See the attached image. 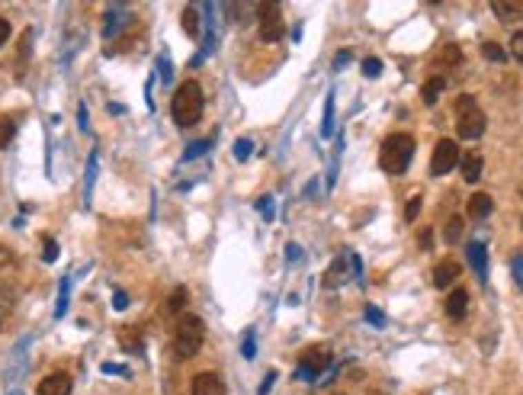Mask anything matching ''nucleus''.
Here are the masks:
<instances>
[{"mask_svg": "<svg viewBox=\"0 0 523 395\" xmlns=\"http://www.w3.org/2000/svg\"><path fill=\"white\" fill-rule=\"evenodd\" d=\"M257 17L267 19V17H280V3H273V0H263V3H257Z\"/></svg>", "mask_w": 523, "mask_h": 395, "instance_id": "nucleus-28", "label": "nucleus"}, {"mask_svg": "<svg viewBox=\"0 0 523 395\" xmlns=\"http://www.w3.org/2000/svg\"><path fill=\"white\" fill-rule=\"evenodd\" d=\"M122 17H125V7H110V10H106V26H103L106 39H112L122 26H125V23H122Z\"/></svg>", "mask_w": 523, "mask_h": 395, "instance_id": "nucleus-19", "label": "nucleus"}, {"mask_svg": "<svg viewBox=\"0 0 523 395\" xmlns=\"http://www.w3.org/2000/svg\"><path fill=\"white\" fill-rule=\"evenodd\" d=\"M366 318H369V321H373V325H382V312H376V309H366Z\"/></svg>", "mask_w": 523, "mask_h": 395, "instance_id": "nucleus-43", "label": "nucleus"}, {"mask_svg": "<svg viewBox=\"0 0 523 395\" xmlns=\"http://www.w3.org/2000/svg\"><path fill=\"white\" fill-rule=\"evenodd\" d=\"M491 10H495V17L501 19V23H517V19H523V0H495Z\"/></svg>", "mask_w": 523, "mask_h": 395, "instance_id": "nucleus-12", "label": "nucleus"}, {"mask_svg": "<svg viewBox=\"0 0 523 395\" xmlns=\"http://www.w3.org/2000/svg\"><path fill=\"white\" fill-rule=\"evenodd\" d=\"M420 247H430V228L427 232H420Z\"/></svg>", "mask_w": 523, "mask_h": 395, "instance_id": "nucleus-48", "label": "nucleus"}, {"mask_svg": "<svg viewBox=\"0 0 523 395\" xmlns=\"http://www.w3.org/2000/svg\"><path fill=\"white\" fill-rule=\"evenodd\" d=\"M414 158V139L408 132H395L389 139L382 141V148H379V164H382L385 174H404L408 164Z\"/></svg>", "mask_w": 523, "mask_h": 395, "instance_id": "nucleus-3", "label": "nucleus"}, {"mask_svg": "<svg viewBox=\"0 0 523 395\" xmlns=\"http://www.w3.org/2000/svg\"><path fill=\"white\" fill-rule=\"evenodd\" d=\"M459 61H462L459 45H443V52H440V65H459Z\"/></svg>", "mask_w": 523, "mask_h": 395, "instance_id": "nucleus-26", "label": "nucleus"}, {"mask_svg": "<svg viewBox=\"0 0 523 395\" xmlns=\"http://www.w3.org/2000/svg\"><path fill=\"white\" fill-rule=\"evenodd\" d=\"M103 373H110V376H125L129 369L119 367V363H103Z\"/></svg>", "mask_w": 523, "mask_h": 395, "instance_id": "nucleus-40", "label": "nucleus"}, {"mask_svg": "<svg viewBox=\"0 0 523 395\" xmlns=\"http://www.w3.org/2000/svg\"><path fill=\"white\" fill-rule=\"evenodd\" d=\"M183 32H187L189 39H196L199 32H203V26H199V10L193 7V3L183 7Z\"/></svg>", "mask_w": 523, "mask_h": 395, "instance_id": "nucleus-18", "label": "nucleus"}, {"mask_svg": "<svg viewBox=\"0 0 523 395\" xmlns=\"http://www.w3.org/2000/svg\"><path fill=\"white\" fill-rule=\"evenodd\" d=\"M459 273H462V267H459L453 257L440 261L437 267H433V286H437V290H449L453 280H459Z\"/></svg>", "mask_w": 523, "mask_h": 395, "instance_id": "nucleus-9", "label": "nucleus"}, {"mask_svg": "<svg viewBox=\"0 0 523 395\" xmlns=\"http://www.w3.org/2000/svg\"><path fill=\"white\" fill-rule=\"evenodd\" d=\"M327 367H331V347H327V344H315V347L302 350L296 379H318Z\"/></svg>", "mask_w": 523, "mask_h": 395, "instance_id": "nucleus-5", "label": "nucleus"}, {"mask_svg": "<svg viewBox=\"0 0 523 395\" xmlns=\"http://www.w3.org/2000/svg\"><path fill=\"white\" fill-rule=\"evenodd\" d=\"M119 341L129 354H141V350H145V344H141V338H139V328H132V325L119 331Z\"/></svg>", "mask_w": 523, "mask_h": 395, "instance_id": "nucleus-20", "label": "nucleus"}, {"mask_svg": "<svg viewBox=\"0 0 523 395\" xmlns=\"http://www.w3.org/2000/svg\"><path fill=\"white\" fill-rule=\"evenodd\" d=\"M363 74L366 77H379L382 74V61H379V58H363Z\"/></svg>", "mask_w": 523, "mask_h": 395, "instance_id": "nucleus-30", "label": "nucleus"}, {"mask_svg": "<svg viewBox=\"0 0 523 395\" xmlns=\"http://www.w3.org/2000/svg\"><path fill=\"white\" fill-rule=\"evenodd\" d=\"M257 354V341H254V334L247 331V338H244V357H254Z\"/></svg>", "mask_w": 523, "mask_h": 395, "instance_id": "nucleus-39", "label": "nucleus"}, {"mask_svg": "<svg viewBox=\"0 0 523 395\" xmlns=\"http://www.w3.org/2000/svg\"><path fill=\"white\" fill-rule=\"evenodd\" d=\"M334 132V97H327L325 106V125H321V135H331Z\"/></svg>", "mask_w": 523, "mask_h": 395, "instance_id": "nucleus-27", "label": "nucleus"}, {"mask_svg": "<svg viewBox=\"0 0 523 395\" xmlns=\"http://www.w3.org/2000/svg\"><path fill=\"white\" fill-rule=\"evenodd\" d=\"M443 87H447V77L443 74H433L427 81V84H424V90H420V97H424V103L427 106H433L440 100V94H443Z\"/></svg>", "mask_w": 523, "mask_h": 395, "instance_id": "nucleus-16", "label": "nucleus"}, {"mask_svg": "<svg viewBox=\"0 0 523 395\" xmlns=\"http://www.w3.org/2000/svg\"><path fill=\"white\" fill-rule=\"evenodd\" d=\"M466 312H469V292L459 286V290H453L447 296V315L449 318H466Z\"/></svg>", "mask_w": 523, "mask_h": 395, "instance_id": "nucleus-13", "label": "nucleus"}, {"mask_svg": "<svg viewBox=\"0 0 523 395\" xmlns=\"http://www.w3.org/2000/svg\"><path fill=\"white\" fill-rule=\"evenodd\" d=\"M112 309H116V312L129 309V296H125V292H116V296H112Z\"/></svg>", "mask_w": 523, "mask_h": 395, "instance_id": "nucleus-38", "label": "nucleus"}, {"mask_svg": "<svg viewBox=\"0 0 523 395\" xmlns=\"http://www.w3.org/2000/svg\"><path fill=\"white\" fill-rule=\"evenodd\" d=\"M7 39H10V23H7L3 17H0V45H3Z\"/></svg>", "mask_w": 523, "mask_h": 395, "instance_id": "nucleus-42", "label": "nucleus"}, {"mask_svg": "<svg viewBox=\"0 0 523 395\" xmlns=\"http://www.w3.org/2000/svg\"><path fill=\"white\" fill-rule=\"evenodd\" d=\"M170 113H174V123L180 129H193L203 116V87L196 81H183L174 94V103H170Z\"/></svg>", "mask_w": 523, "mask_h": 395, "instance_id": "nucleus-1", "label": "nucleus"}, {"mask_svg": "<svg viewBox=\"0 0 523 395\" xmlns=\"http://www.w3.org/2000/svg\"><path fill=\"white\" fill-rule=\"evenodd\" d=\"M373 395H385V392H373Z\"/></svg>", "mask_w": 523, "mask_h": 395, "instance_id": "nucleus-49", "label": "nucleus"}, {"mask_svg": "<svg viewBox=\"0 0 523 395\" xmlns=\"http://www.w3.org/2000/svg\"><path fill=\"white\" fill-rule=\"evenodd\" d=\"M189 395H225V383L218 373H196L189 383Z\"/></svg>", "mask_w": 523, "mask_h": 395, "instance_id": "nucleus-7", "label": "nucleus"}, {"mask_svg": "<svg viewBox=\"0 0 523 395\" xmlns=\"http://www.w3.org/2000/svg\"><path fill=\"white\" fill-rule=\"evenodd\" d=\"M418 212H420V196L408 199V206H404V219H408V222H414V219H418Z\"/></svg>", "mask_w": 523, "mask_h": 395, "instance_id": "nucleus-36", "label": "nucleus"}, {"mask_svg": "<svg viewBox=\"0 0 523 395\" xmlns=\"http://www.w3.org/2000/svg\"><path fill=\"white\" fill-rule=\"evenodd\" d=\"M209 145H212V139H206V141H196V145H189V148H187V154H183V158H187V161L199 158V154H203V151H206Z\"/></svg>", "mask_w": 523, "mask_h": 395, "instance_id": "nucleus-33", "label": "nucleus"}, {"mask_svg": "<svg viewBox=\"0 0 523 395\" xmlns=\"http://www.w3.org/2000/svg\"><path fill=\"white\" fill-rule=\"evenodd\" d=\"M251 154H254V145H251L247 139H238V141H234V158H238V161H247Z\"/></svg>", "mask_w": 523, "mask_h": 395, "instance_id": "nucleus-29", "label": "nucleus"}, {"mask_svg": "<svg viewBox=\"0 0 523 395\" xmlns=\"http://www.w3.org/2000/svg\"><path fill=\"white\" fill-rule=\"evenodd\" d=\"M469 263L475 267V273L485 280V273H488V254H485V245L482 241H472L469 245Z\"/></svg>", "mask_w": 523, "mask_h": 395, "instance_id": "nucleus-15", "label": "nucleus"}, {"mask_svg": "<svg viewBox=\"0 0 523 395\" xmlns=\"http://www.w3.org/2000/svg\"><path fill=\"white\" fill-rule=\"evenodd\" d=\"M511 55L523 65V32H514V36H511Z\"/></svg>", "mask_w": 523, "mask_h": 395, "instance_id": "nucleus-32", "label": "nucleus"}, {"mask_svg": "<svg viewBox=\"0 0 523 395\" xmlns=\"http://www.w3.org/2000/svg\"><path fill=\"white\" fill-rule=\"evenodd\" d=\"M459 145L453 139H440L437 141V148H433V158H430V174L433 177H443V174H449V170L459 164Z\"/></svg>", "mask_w": 523, "mask_h": 395, "instance_id": "nucleus-6", "label": "nucleus"}, {"mask_svg": "<svg viewBox=\"0 0 523 395\" xmlns=\"http://www.w3.org/2000/svg\"><path fill=\"white\" fill-rule=\"evenodd\" d=\"M443 238H447L449 245H456L459 238H462V219H459V216L449 219V222H447V232H443Z\"/></svg>", "mask_w": 523, "mask_h": 395, "instance_id": "nucleus-24", "label": "nucleus"}, {"mask_svg": "<svg viewBox=\"0 0 523 395\" xmlns=\"http://www.w3.org/2000/svg\"><path fill=\"white\" fill-rule=\"evenodd\" d=\"M511 270H514L517 286L523 290V254H514V261H511Z\"/></svg>", "mask_w": 523, "mask_h": 395, "instance_id": "nucleus-35", "label": "nucleus"}, {"mask_svg": "<svg viewBox=\"0 0 523 395\" xmlns=\"http://www.w3.org/2000/svg\"><path fill=\"white\" fill-rule=\"evenodd\" d=\"M29 42H32V32H23V42H19V68L26 65V58H29Z\"/></svg>", "mask_w": 523, "mask_h": 395, "instance_id": "nucleus-34", "label": "nucleus"}, {"mask_svg": "<svg viewBox=\"0 0 523 395\" xmlns=\"http://www.w3.org/2000/svg\"><path fill=\"white\" fill-rule=\"evenodd\" d=\"M158 68H161V71H164V74H161V77H164V81H167V77L174 74V71H170V65H167V58H161V61H158Z\"/></svg>", "mask_w": 523, "mask_h": 395, "instance_id": "nucleus-44", "label": "nucleus"}, {"mask_svg": "<svg viewBox=\"0 0 523 395\" xmlns=\"http://www.w3.org/2000/svg\"><path fill=\"white\" fill-rule=\"evenodd\" d=\"M17 135V119L13 116H0V148H7Z\"/></svg>", "mask_w": 523, "mask_h": 395, "instance_id": "nucleus-22", "label": "nucleus"}, {"mask_svg": "<svg viewBox=\"0 0 523 395\" xmlns=\"http://www.w3.org/2000/svg\"><path fill=\"white\" fill-rule=\"evenodd\" d=\"M187 302H189V292L183 290V286H177V290L167 296V312L170 315H180V312L187 309Z\"/></svg>", "mask_w": 523, "mask_h": 395, "instance_id": "nucleus-21", "label": "nucleus"}, {"mask_svg": "<svg viewBox=\"0 0 523 395\" xmlns=\"http://www.w3.org/2000/svg\"><path fill=\"white\" fill-rule=\"evenodd\" d=\"M491 209H495V199L488 196V193H472V199H469V216L475 219V222L491 216Z\"/></svg>", "mask_w": 523, "mask_h": 395, "instance_id": "nucleus-14", "label": "nucleus"}, {"mask_svg": "<svg viewBox=\"0 0 523 395\" xmlns=\"http://www.w3.org/2000/svg\"><path fill=\"white\" fill-rule=\"evenodd\" d=\"M353 261H356L353 254H340L334 263H331V267H327V273H325V286H327V290L344 286V283L350 280V263H353Z\"/></svg>", "mask_w": 523, "mask_h": 395, "instance_id": "nucleus-8", "label": "nucleus"}, {"mask_svg": "<svg viewBox=\"0 0 523 395\" xmlns=\"http://www.w3.org/2000/svg\"><path fill=\"white\" fill-rule=\"evenodd\" d=\"M286 254H289V261H296V257H299L302 251H299V247H296V245H289V247H286Z\"/></svg>", "mask_w": 523, "mask_h": 395, "instance_id": "nucleus-47", "label": "nucleus"}, {"mask_svg": "<svg viewBox=\"0 0 523 395\" xmlns=\"http://www.w3.org/2000/svg\"><path fill=\"white\" fill-rule=\"evenodd\" d=\"M347 61H350V52H340V55H337V61H334V65H337V68H344Z\"/></svg>", "mask_w": 523, "mask_h": 395, "instance_id": "nucleus-46", "label": "nucleus"}, {"mask_svg": "<svg viewBox=\"0 0 523 395\" xmlns=\"http://www.w3.org/2000/svg\"><path fill=\"white\" fill-rule=\"evenodd\" d=\"M260 39L263 42H280L283 39V19L280 17L260 19Z\"/></svg>", "mask_w": 523, "mask_h": 395, "instance_id": "nucleus-17", "label": "nucleus"}, {"mask_svg": "<svg viewBox=\"0 0 523 395\" xmlns=\"http://www.w3.org/2000/svg\"><path fill=\"white\" fill-rule=\"evenodd\" d=\"M13 395H19V392H13Z\"/></svg>", "mask_w": 523, "mask_h": 395, "instance_id": "nucleus-50", "label": "nucleus"}, {"mask_svg": "<svg viewBox=\"0 0 523 395\" xmlns=\"http://www.w3.org/2000/svg\"><path fill=\"white\" fill-rule=\"evenodd\" d=\"M482 55H485L488 61H498V65H501V61H507V52L498 45V42H485V45H482Z\"/></svg>", "mask_w": 523, "mask_h": 395, "instance_id": "nucleus-23", "label": "nucleus"}, {"mask_svg": "<svg viewBox=\"0 0 523 395\" xmlns=\"http://www.w3.org/2000/svg\"><path fill=\"white\" fill-rule=\"evenodd\" d=\"M68 292H71V280H61V292H58V305H55V318H65L68 312Z\"/></svg>", "mask_w": 523, "mask_h": 395, "instance_id": "nucleus-25", "label": "nucleus"}, {"mask_svg": "<svg viewBox=\"0 0 523 395\" xmlns=\"http://www.w3.org/2000/svg\"><path fill=\"white\" fill-rule=\"evenodd\" d=\"M36 395H71V376L68 373H52L39 383Z\"/></svg>", "mask_w": 523, "mask_h": 395, "instance_id": "nucleus-11", "label": "nucleus"}, {"mask_svg": "<svg viewBox=\"0 0 523 395\" xmlns=\"http://www.w3.org/2000/svg\"><path fill=\"white\" fill-rule=\"evenodd\" d=\"M257 206H260L263 219H267V222H273V199H270V196H263L260 203H257Z\"/></svg>", "mask_w": 523, "mask_h": 395, "instance_id": "nucleus-37", "label": "nucleus"}, {"mask_svg": "<svg viewBox=\"0 0 523 395\" xmlns=\"http://www.w3.org/2000/svg\"><path fill=\"white\" fill-rule=\"evenodd\" d=\"M459 168H462V180H466V183H478V180H482V170H485V158H482L478 151H466V154L459 158Z\"/></svg>", "mask_w": 523, "mask_h": 395, "instance_id": "nucleus-10", "label": "nucleus"}, {"mask_svg": "<svg viewBox=\"0 0 523 395\" xmlns=\"http://www.w3.org/2000/svg\"><path fill=\"white\" fill-rule=\"evenodd\" d=\"M273 383H276V373H267V376H263V383H260V395H267L270 392V386Z\"/></svg>", "mask_w": 523, "mask_h": 395, "instance_id": "nucleus-41", "label": "nucleus"}, {"mask_svg": "<svg viewBox=\"0 0 523 395\" xmlns=\"http://www.w3.org/2000/svg\"><path fill=\"white\" fill-rule=\"evenodd\" d=\"M77 123H81V129L87 132V106H81V110H77Z\"/></svg>", "mask_w": 523, "mask_h": 395, "instance_id": "nucleus-45", "label": "nucleus"}, {"mask_svg": "<svg viewBox=\"0 0 523 395\" xmlns=\"http://www.w3.org/2000/svg\"><path fill=\"white\" fill-rule=\"evenodd\" d=\"M42 251H45V263H55L58 261V245H55V238H45V241H42Z\"/></svg>", "mask_w": 523, "mask_h": 395, "instance_id": "nucleus-31", "label": "nucleus"}, {"mask_svg": "<svg viewBox=\"0 0 523 395\" xmlns=\"http://www.w3.org/2000/svg\"><path fill=\"white\" fill-rule=\"evenodd\" d=\"M485 113L478 110L475 103V97H456V132H459V139H466V141H475L482 139V132H485Z\"/></svg>", "mask_w": 523, "mask_h": 395, "instance_id": "nucleus-4", "label": "nucleus"}, {"mask_svg": "<svg viewBox=\"0 0 523 395\" xmlns=\"http://www.w3.org/2000/svg\"><path fill=\"white\" fill-rule=\"evenodd\" d=\"M203 341H206V321L193 315V312H183L177 321V334H174V357L177 360L196 357Z\"/></svg>", "mask_w": 523, "mask_h": 395, "instance_id": "nucleus-2", "label": "nucleus"}]
</instances>
